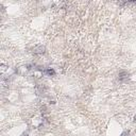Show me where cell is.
Returning a JSON list of instances; mask_svg holds the SVG:
<instances>
[{
  "label": "cell",
  "mask_w": 136,
  "mask_h": 136,
  "mask_svg": "<svg viewBox=\"0 0 136 136\" xmlns=\"http://www.w3.org/2000/svg\"><path fill=\"white\" fill-rule=\"evenodd\" d=\"M23 136H29V135H28V134L26 133V134H23Z\"/></svg>",
  "instance_id": "cell-4"
},
{
  "label": "cell",
  "mask_w": 136,
  "mask_h": 136,
  "mask_svg": "<svg viewBox=\"0 0 136 136\" xmlns=\"http://www.w3.org/2000/svg\"><path fill=\"white\" fill-rule=\"evenodd\" d=\"M129 79V73L127 71H121L119 73V80L120 81H123V80H128Z\"/></svg>",
  "instance_id": "cell-2"
},
{
  "label": "cell",
  "mask_w": 136,
  "mask_h": 136,
  "mask_svg": "<svg viewBox=\"0 0 136 136\" xmlns=\"http://www.w3.org/2000/svg\"><path fill=\"white\" fill-rule=\"evenodd\" d=\"M45 50H46V48L44 46H37V47H35L33 49V52L35 54H43V53H45Z\"/></svg>",
  "instance_id": "cell-1"
},
{
  "label": "cell",
  "mask_w": 136,
  "mask_h": 136,
  "mask_svg": "<svg viewBox=\"0 0 136 136\" xmlns=\"http://www.w3.org/2000/svg\"><path fill=\"white\" fill-rule=\"evenodd\" d=\"M45 73H47L48 76H54L55 74V71L53 68H47V69L45 70Z\"/></svg>",
  "instance_id": "cell-3"
}]
</instances>
